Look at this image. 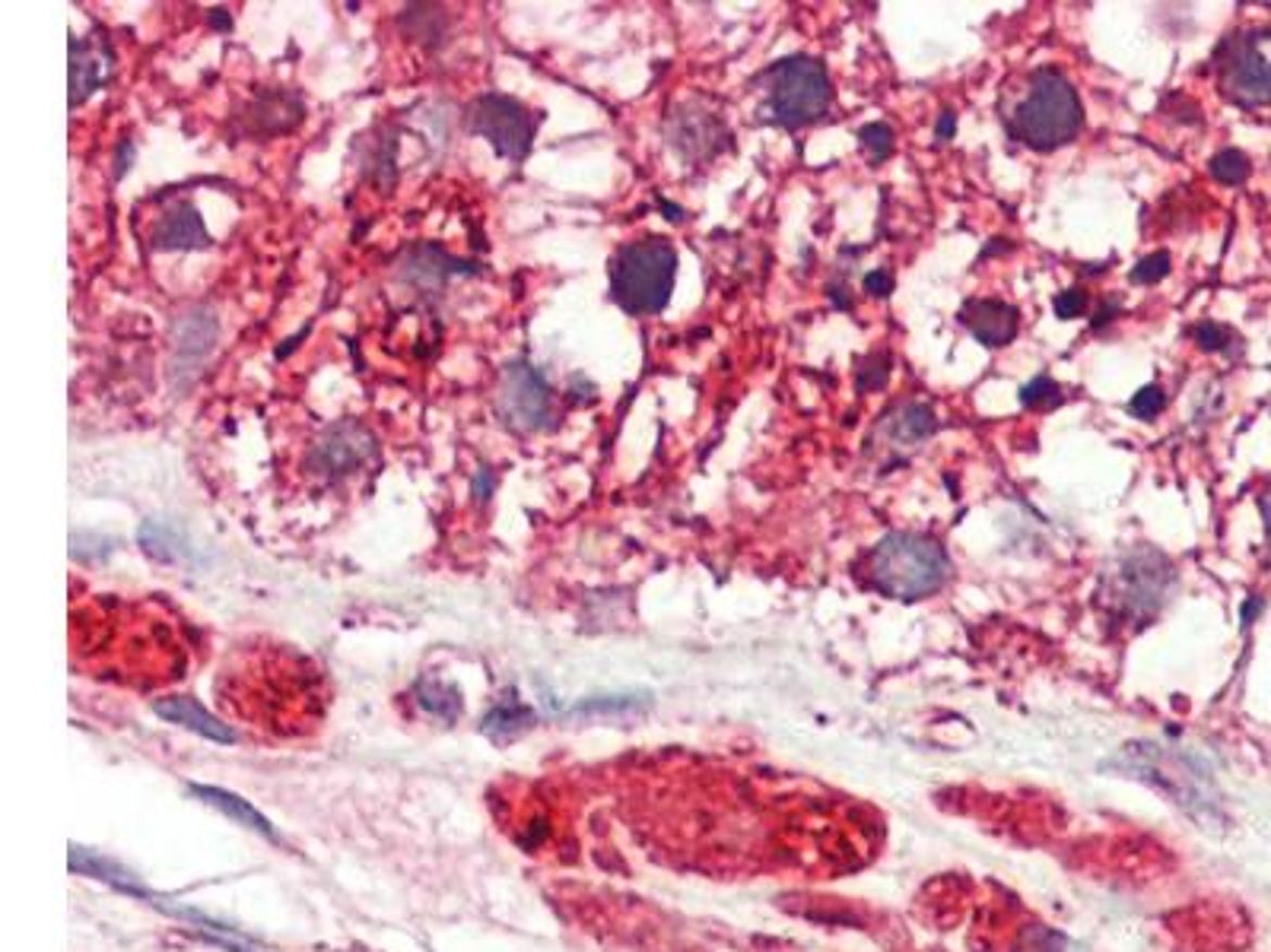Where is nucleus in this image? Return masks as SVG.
Here are the masks:
<instances>
[{
	"mask_svg": "<svg viewBox=\"0 0 1271 952\" xmlns=\"http://www.w3.org/2000/svg\"><path fill=\"white\" fill-rule=\"evenodd\" d=\"M213 340H216V321L204 312H194L188 318H181L178 325V337H175V359L178 366H198L207 353H211Z\"/></svg>",
	"mask_w": 1271,
	"mask_h": 952,
	"instance_id": "18",
	"label": "nucleus"
},
{
	"mask_svg": "<svg viewBox=\"0 0 1271 952\" xmlns=\"http://www.w3.org/2000/svg\"><path fill=\"white\" fill-rule=\"evenodd\" d=\"M1192 340H1195L1205 353H1228L1230 343H1233L1236 337H1233L1230 328L1218 325V321H1201V325H1195Z\"/></svg>",
	"mask_w": 1271,
	"mask_h": 952,
	"instance_id": "29",
	"label": "nucleus"
},
{
	"mask_svg": "<svg viewBox=\"0 0 1271 952\" xmlns=\"http://www.w3.org/2000/svg\"><path fill=\"white\" fill-rule=\"evenodd\" d=\"M496 410L503 416L508 429L518 432H538L551 419V384L525 359L508 363L503 381H500V397Z\"/></svg>",
	"mask_w": 1271,
	"mask_h": 952,
	"instance_id": "9",
	"label": "nucleus"
},
{
	"mask_svg": "<svg viewBox=\"0 0 1271 952\" xmlns=\"http://www.w3.org/2000/svg\"><path fill=\"white\" fill-rule=\"evenodd\" d=\"M1173 584H1176L1173 562L1154 546H1135L1116 562V569L1103 575L1100 604L1112 622L1144 625L1170 600Z\"/></svg>",
	"mask_w": 1271,
	"mask_h": 952,
	"instance_id": "5",
	"label": "nucleus"
},
{
	"mask_svg": "<svg viewBox=\"0 0 1271 952\" xmlns=\"http://www.w3.org/2000/svg\"><path fill=\"white\" fill-rule=\"evenodd\" d=\"M1259 511H1262V521H1266V534H1269L1271 540V483L1262 490V496H1259Z\"/></svg>",
	"mask_w": 1271,
	"mask_h": 952,
	"instance_id": "37",
	"label": "nucleus"
},
{
	"mask_svg": "<svg viewBox=\"0 0 1271 952\" xmlns=\"http://www.w3.org/2000/svg\"><path fill=\"white\" fill-rule=\"evenodd\" d=\"M896 137H893V127L884 125V122H871V125H865L861 130H858V143H861V150L868 153V160L878 166V163H888L890 156H893V143Z\"/></svg>",
	"mask_w": 1271,
	"mask_h": 952,
	"instance_id": "24",
	"label": "nucleus"
},
{
	"mask_svg": "<svg viewBox=\"0 0 1271 952\" xmlns=\"http://www.w3.org/2000/svg\"><path fill=\"white\" fill-rule=\"evenodd\" d=\"M1020 404L1027 410H1046V407H1059L1061 404V388L1056 378L1049 375H1036L1030 378L1023 388H1020Z\"/></svg>",
	"mask_w": 1271,
	"mask_h": 952,
	"instance_id": "23",
	"label": "nucleus"
},
{
	"mask_svg": "<svg viewBox=\"0 0 1271 952\" xmlns=\"http://www.w3.org/2000/svg\"><path fill=\"white\" fill-rule=\"evenodd\" d=\"M1119 312H1122V299H1119V295H1106V299H1103V305L1097 308V315H1094V328L1109 325V321H1112Z\"/></svg>",
	"mask_w": 1271,
	"mask_h": 952,
	"instance_id": "34",
	"label": "nucleus"
},
{
	"mask_svg": "<svg viewBox=\"0 0 1271 952\" xmlns=\"http://www.w3.org/2000/svg\"><path fill=\"white\" fill-rule=\"evenodd\" d=\"M534 721H538L534 708H528V705L515 696V689H512L503 702H496L493 708H490V711H487V718L480 721V731H483L490 740H496V744H506V740H515L518 734L531 731V727H534Z\"/></svg>",
	"mask_w": 1271,
	"mask_h": 952,
	"instance_id": "17",
	"label": "nucleus"
},
{
	"mask_svg": "<svg viewBox=\"0 0 1271 952\" xmlns=\"http://www.w3.org/2000/svg\"><path fill=\"white\" fill-rule=\"evenodd\" d=\"M109 77H112V51H109V45L71 39V109L84 105L86 99Z\"/></svg>",
	"mask_w": 1271,
	"mask_h": 952,
	"instance_id": "13",
	"label": "nucleus"
},
{
	"mask_svg": "<svg viewBox=\"0 0 1271 952\" xmlns=\"http://www.w3.org/2000/svg\"><path fill=\"white\" fill-rule=\"evenodd\" d=\"M1167 410V394L1160 384H1144L1142 391L1129 401V414L1138 416V419H1154Z\"/></svg>",
	"mask_w": 1271,
	"mask_h": 952,
	"instance_id": "31",
	"label": "nucleus"
},
{
	"mask_svg": "<svg viewBox=\"0 0 1271 952\" xmlns=\"http://www.w3.org/2000/svg\"><path fill=\"white\" fill-rule=\"evenodd\" d=\"M890 378V356L888 353H868L861 363H858V372H855V384L861 394L868 391H881Z\"/></svg>",
	"mask_w": 1271,
	"mask_h": 952,
	"instance_id": "27",
	"label": "nucleus"
},
{
	"mask_svg": "<svg viewBox=\"0 0 1271 952\" xmlns=\"http://www.w3.org/2000/svg\"><path fill=\"white\" fill-rule=\"evenodd\" d=\"M153 711H156L160 718H166L169 724L188 727V731H191V734H198V737H207V740H216V744H236V734H232V727H229V724H223L219 718H213L204 705L194 702V699H188V696H172V699H160V702H153Z\"/></svg>",
	"mask_w": 1271,
	"mask_h": 952,
	"instance_id": "15",
	"label": "nucleus"
},
{
	"mask_svg": "<svg viewBox=\"0 0 1271 952\" xmlns=\"http://www.w3.org/2000/svg\"><path fill=\"white\" fill-rule=\"evenodd\" d=\"M414 693H417V702L424 705L429 714L442 718V721H455L462 714V689L452 686V683H442L436 676H424V680H417Z\"/></svg>",
	"mask_w": 1271,
	"mask_h": 952,
	"instance_id": "21",
	"label": "nucleus"
},
{
	"mask_svg": "<svg viewBox=\"0 0 1271 952\" xmlns=\"http://www.w3.org/2000/svg\"><path fill=\"white\" fill-rule=\"evenodd\" d=\"M871 591L890 600H922L937 594L951 579V559L929 534L893 531L865 556Z\"/></svg>",
	"mask_w": 1271,
	"mask_h": 952,
	"instance_id": "3",
	"label": "nucleus"
},
{
	"mask_svg": "<svg viewBox=\"0 0 1271 952\" xmlns=\"http://www.w3.org/2000/svg\"><path fill=\"white\" fill-rule=\"evenodd\" d=\"M1023 86H1027L1023 96L1002 115L1011 140L1036 153H1056L1061 147H1068L1084 127V109L1078 89L1059 67L1033 71Z\"/></svg>",
	"mask_w": 1271,
	"mask_h": 952,
	"instance_id": "2",
	"label": "nucleus"
},
{
	"mask_svg": "<svg viewBox=\"0 0 1271 952\" xmlns=\"http://www.w3.org/2000/svg\"><path fill=\"white\" fill-rule=\"evenodd\" d=\"M1221 96L1239 109L1271 105V29L1233 33L1215 51Z\"/></svg>",
	"mask_w": 1271,
	"mask_h": 952,
	"instance_id": "7",
	"label": "nucleus"
},
{
	"mask_svg": "<svg viewBox=\"0 0 1271 952\" xmlns=\"http://www.w3.org/2000/svg\"><path fill=\"white\" fill-rule=\"evenodd\" d=\"M490 490H493V480H490V470L487 467H480V473H477V480H474V498L480 502H487V496H490Z\"/></svg>",
	"mask_w": 1271,
	"mask_h": 952,
	"instance_id": "36",
	"label": "nucleus"
},
{
	"mask_svg": "<svg viewBox=\"0 0 1271 952\" xmlns=\"http://www.w3.org/2000/svg\"><path fill=\"white\" fill-rule=\"evenodd\" d=\"M725 140H728V130H725L719 118L709 115V112H700L693 105L675 112L671 122H668V143L678 150L687 163L713 160L725 147Z\"/></svg>",
	"mask_w": 1271,
	"mask_h": 952,
	"instance_id": "11",
	"label": "nucleus"
},
{
	"mask_svg": "<svg viewBox=\"0 0 1271 952\" xmlns=\"http://www.w3.org/2000/svg\"><path fill=\"white\" fill-rule=\"evenodd\" d=\"M1103 772H1119L1142 785L1154 787L1167 800H1173L1188 820L1201 828H1224V797L1211 778V769L1186 749L1135 740L1122 746L1112 759L1103 762Z\"/></svg>",
	"mask_w": 1271,
	"mask_h": 952,
	"instance_id": "1",
	"label": "nucleus"
},
{
	"mask_svg": "<svg viewBox=\"0 0 1271 952\" xmlns=\"http://www.w3.org/2000/svg\"><path fill=\"white\" fill-rule=\"evenodd\" d=\"M465 125L470 134L483 137L503 160L521 163L531 153L538 118L518 99L503 92H487L467 105Z\"/></svg>",
	"mask_w": 1271,
	"mask_h": 952,
	"instance_id": "8",
	"label": "nucleus"
},
{
	"mask_svg": "<svg viewBox=\"0 0 1271 952\" xmlns=\"http://www.w3.org/2000/svg\"><path fill=\"white\" fill-rule=\"evenodd\" d=\"M150 245L160 251L204 249V245H211V236L204 229V219H201L198 207L191 201H178L175 207L160 216V223L150 236Z\"/></svg>",
	"mask_w": 1271,
	"mask_h": 952,
	"instance_id": "14",
	"label": "nucleus"
},
{
	"mask_svg": "<svg viewBox=\"0 0 1271 952\" xmlns=\"http://www.w3.org/2000/svg\"><path fill=\"white\" fill-rule=\"evenodd\" d=\"M455 274H470V267L449 257L442 249H432V245H420L407 254L404 261V277L411 283H417L420 290H439L449 277Z\"/></svg>",
	"mask_w": 1271,
	"mask_h": 952,
	"instance_id": "16",
	"label": "nucleus"
},
{
	"mask_svg": "<svg viewBox=\"0 0 1271 952\" xmlns=\"http://www.w3.org/2000/svg\"><path fill=\"white\" fill-rule=\"evenodd\" d=\"M140 546L147 549V556L160 559V562H185V543L178 540V534L160 524V521H147L140 528Z\"/></svg>",
	"mask_w": 1271,
	"mask_h": 952,
	"instance_id": "22",
	"label": "nucleus"
},
{
	"mask_svg": "<svg viewBox=\"0 0 1271 952\" xmlns=\"http://www.w3.org/2000/svg\"><path fill=\"white\" fill-rule=\"evenodd\" d=\"M649 708V696H601L576 708V714H636Z\"/></svg>",
	"mask_w": 1271,
	"mask_h": 952,
	"instance_id": "26",
	"label": "nucleus"
},
{
	"mask_svg": "<svg viewBox=\"0 0 1271 952\" xmlns=\"http://www.w3.org/2000/svg\"><path fill=\"white\" fill-rule=\"evenodd\" d=\"M1167 274H1170V254L1167 251H1154V254H1147L1132 267V283L1150 287V283H1160Z\"/></svg>",
	"mask_w": 1271,
	"mask_h": 952,
	"instance_id": "30",
	"label": "nucleus"
},
{
	"mask_svg": "<svg viewBox=\"0 0 1271 952\" xmlns=\"http://www.w3.org/2000/svg\"><path fill=\"white\" fill-rule=\"evenodd\" d=\"M373 455H376V435L369 429H363L360 422H338L315 442L309 467L322 477H343L360 464H366Z\"/></svg>",
	"mask_w": 1271,
	"mask_h": 952,
	"instance_id": "10",
	"label": "nucleus"
},
{
	"mask_svg": "<svg viewBox=\"0 0 1271 952\" xmlns=\"http://www.w3.org/2000/svg\"><path fill=\"white\" fill-rule=\"evenodd\" d=\"M1087 305H1091V299H1087V292L1081 290V287L1061 290L1059 295H1056V302H1053V308H1056V318H1061V321H1074V318H1081V315L1087 312Z\"/></svg>",
	"mask_w": 1271,
	"mask_h": 952,
	"instance_id": "32",
	"label": "nucleus"
},
{
	"mask_svg": "<svg viewBox=\"0 0 1271 952\" xmlns=\"http://www.w3.org/2000/svg\"><path fill=\"white\" fill-rule=\"evenodd\" d=\"M1061 950H1065V937H1061L1059 930H1053V927H1040V924L1027 927V930L1020 934V943H1017V952H1061Z\"/></svg>",
	"mask_w": 1271,
	"mask_h": 952,
	"instance_id": "28",
	"label": "nucleus"
},
{
	"mask_svg": "<svg viewBox=\"0 0 1271 952\" xmlns=\"http://www.w3.org/2000/svg\"><path fill=\"white\" fill-rule=\"evenodd\" d=\"M957 318L989 350L1008 346L1020 328V312L1002 299H967Z\"/></svg>",
	"mask_w": 1271,
	"mask_h": 952,
	"instance_id": "12",
	"label": "nucleus"
},
{
	"mask_svg": "<svg viewBox=\"0 0 1271 952\" xmlns=\"http://www.w3.org/2000/svg\"><path fill=\"white\" fill-rule=\"evenodd\" d=\"M191 794L194 797H201L204 803H211V807H216L219 813H226V816H232L236 823H242L246 828H254V832H261V835H267V838H274L277 841V832L270 828V823L254 810L249 800H242V797H236V794H229V790H219V787H204V785H191Z\"/></svg>",
	"mask_w": 1271,
	"mask_h": 952,
	"instance_id": "19",
	"label": "nucleus"
},
{
	"mask_svg": "<svg viewBox=\"0 0 1271 952\" xmlns=\"http://www.w3.org/2000/svg\"><path fill=\"white\" fill-rule=\"evenodd\" d=\"M934 429H937V419H934L932 407H926V404H903L896 410L893 426H890V439L893 442H906V445H919V442L932 439Z\"/></svg>",
	"mask_w": 1271,
	"mask_h": 952,
	"instance_id": "20",
	"label": "nucleus"
},
{
	"mask_svg": "<svg viewBox=\"0 0 1271 952\" xmlns=\"http://www.w3.org/2000/svg\"><path fill=\"white\" fill-rule=\"evenodd\" d=\"M954 130H957V115L947 109V112H941V118H937V127H934V140H937V143H947V140L954 137Z\"/></svg>",
	"mask_w": 1271,
	"mask_h": 952,
	"instance_id": "35",
	"label": "nucleus"
},
{
	"mask_svg": "<svg viewBox=\"0 0 1271 952\" xmlns=\"http://www.w3.org/2000/svg\"><path fill=\"white\" fill-rule=\"evenodd\" d=\"M1259 610H1262V600H1259V597H1256V600H1249V604L1243 607V622L1249 625V622L1256 620V613H1259Z\"/></svg>",
	"mask_w": 1271,
	"mask_h": 952,
	"instance_id": "38",
	"label": "nucleus"
},
{
	"mask_svg": "<svg viewBox=\"0 0 1271 952\" xmlns=\"http://www.w3.org/2000/svg\"><path fill=\"white\" fill-rule=\"evenodd\" d=\"M611 299L627 315H658L668 308L678 280V251L662 236L624 242L607 264Z\"/></svg>",
	"mask_w": 1271,
	"mask_h": 952,
	"instance_id": "4",
	"label": "nucleus"
},
{
	"mask_svg": "<svg viewBox=\"0 0 1271 952\" xmlns=\"http://www.w3.org/2000/svg\"><path fill=\"white\" fill-rule=\"evenodd\" d=\"M1208 168H1211V175H1215L1221 185H1243V181L1249 178V172H1253L1249 156H1246L1243 150H1233V147L1221 150V153L1208 163Z\"/></svg>",
	"mask_w": 1271,
	"mask_h": 952,
	"instance_id": "25",
	"label": "nucleus"
},
{
	"mask_svg": "<svg viewBox=\"0 0 1271 952\" xmlns=\"http://www.w3.org/2000/svg\"><path fill=\"white\" fill-rule=\"evenodd\" d=\"M757 86L763 92V115L789 130L817 125L833 105V84L823 61L807 54L769 64L757 77Z\"/></svg>",
	"mask_w": 1271,
	"mask_h": 952,
	"instance_id": "6",
	"label": "nucleus"
},
{
	"mask_svg": "<svg viewBox=\"0 0 1271 952\" xmlns=\"http://www.w3.org/2000/svg\"><path fill=\"white\" fill-rule=\"evenodd\" d=\"M865 292L874 295V299H884V295L893 292V274H890L888 267H878V270H871L865 277Z\"/></svg>",
	"mask_w": 1271,
	"mask_h": 952,
	"instance_id": "33",
	"label": "nucleus"
}]
</instances>
